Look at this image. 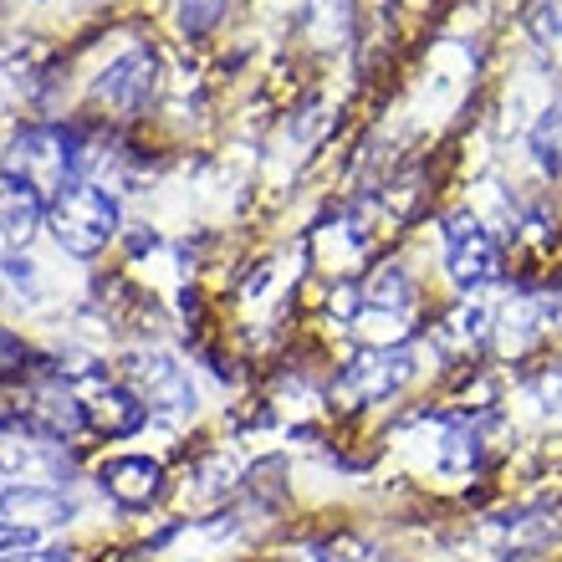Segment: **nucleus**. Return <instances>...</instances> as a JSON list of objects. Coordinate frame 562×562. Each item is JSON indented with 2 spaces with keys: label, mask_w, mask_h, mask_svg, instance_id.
Segmentation results:
<instances>
[{
  "label": "nucleus",
  "mask_w": 562,
  "mask_h": 562,
  "mask_svg": "<svg viewBox=\"0 0 562 562\" xmlns=\"http://www.w3.org/2000/svg\"><path fill=\"white\" fill-rule=\"evenodd\" d=\"M82 164H88V144H82L77 128H26V134L11 138L0 169L11 179H21L26 190H36L46 205H52L61 190L77 184Z\"/></svg>",
  "instance_id": "obj_1"
},
{
  "label": "nucleus",
  "mask_w": 562,
  "mask_h": 562,
  "mask_svg": "<svg viewBox=\"0 0 562 562\" xmlns=\"http://www.w3.org/2000/svg\"><path fill=\"white\" fill-rule=\"evenodd\" d=\"M46 231L57 236V246L67 256H98L108 240L119 236V200L103 190V184H88L77 179L72 190H61L52 205H46Z\"/></svg>",
  "instance_id": "obj_2"
},
{
  "label": "nucleus",
  "mask_w": 562,
  "mask_h": 562,
  "mask_svg": "<svg viewBox=\"0 0 562 562\" xmlns=\"http://www.w3.org/2000/svg\"><path fill=\"white\" fill-rule=\"evenodd\" d=\"M409 379H415V353L409 348H363V353L342 363L333 394L342 404H353V409H369V404L394 400Z\"/></svg>",
  "instance_id": "obj_3"
},
{
  "label": "nucleus",
  "mask_w": 562,
  "mask_h": 562,
  "mask_svg": "<svg viewBox=\"0 0 562 562\" xmlns=\"http://www.w3.org/2000/svg\"><path fill=\"white\" fill-rule=\"evenodd\" d=\"M159 82H164L159 52H154V46H128V52L92 82V103L103 108V113H119V119H138V113L154 108Z\"/></svg>",
  "instance_id": "obj_4"
},
{
  "label": "nucleus",
  "mask_w": 562,
  "mask_h": 562,
  "mask_svg": "<svg viewBox=\"0 0 562 562\" xmlns=\"http://www.w3.org/2000/svg\"><path fill=\"white\" fill-rule=\"evenodd\" d=\"M440 240H445V271H450V281H456L460 292H481V286L496 281V271H502V246H496V236L475 221L471 210L445 215Z\"/></svg>",
  "instance_id": "obj_5"
},
{
  "label": "nucleus",
  "mask_w": 562,
  "mask_h": 562,
  "mask_svg": "<svg viewBox=\"0 0 562 562\" xmlns=\"http://www.w3.org/2000/svg\"><path fill=\"white\" fill-rule=\"evenodd\" d=\"M15 404H21V429L26 435H42V440H77V435H88V419H82V404H77L72 384L21 389Z\"/></svg>",
  "instance_id": "obj_6"
},
{
  "label": "nucleus",
  "mask_w": 562,
  "mask_h": 562,
  "mask_svg": "<svg viewBox=\"0 0 562 562\" xmlns=\"http://www.w3.org/2000/svg\"><path fill=\"white\" fill-rule=\"evenodd\" d=\"M77 404H82V419H88L92 435H108V440L134 435V429L148 419V404L138 400L134 389L108 384V379H98V373H88V379L77 384Z\"/></svg>",
  "instance_id": "obj_7"
},
{
  "label": "nucleus",
  "mask_w": 562,
  "mask_h": 562,
  "mask_svg": "<svg viewBox=\"0 0 562 562\" xmlns=\"http://www.w3.org/2000/svg\"><path fill=\"white\" fill-rule=\"evenodd\" d=\"M98 486H103L108 502H119L123 512H144L164 496V465L148 456H119V460H103L98 471Z\"/></svg>",
  "instance_id": "obj_8"
},
{
  "label": "nucleus",
  "mask_w": 562,
  "mask_h": 562,
  "mask_svg": "<svg viewBox=\"0 0 562 562\" xmlns=\"http://www.w3.org/2000/svg\"><path fill=\"white\" fill-rule=\"evenodd\" d=\"M72 496L46 486H0V521H15V527H57V521H72Z\"/></svg>",
  "instance_id": "obj_9"
},
{
  "label": "nucleus",
  "mask_w": 562,
  "mask_h": 562,
  "mask_svg": "<svg viewBox=\"0 0 562 562\" xmlns=\"http://www.w3.org/2000/svg\"><path fill=\"white\" fill-rule=\"evenodd\" d=\"M46 221V200L36 190H26L21 179H11L0 169V240L5 246H21V240Z\"/></svg>",
  "instance_id": "obj_10"
},
{
  "label": "nucleus",
  "mask_w": 562,
  "mask_h": 562,
  "mask_svg": "<svg viewBox=\"0 0 562 562\" xmlns=\"http://www.w3.org/2000/svg\"><path fill=\"white\" fill-rule=\"evenodd\" d=\"M134 373H138V384H144V389H134V394L144 404H175V409L194 404L190 400V384H184V373H179L169 358H159V353L134 358Z\"/></svg>",
  "instance_id": "obj_11"
},
{
  "label": "nucleus",
  "mask_w": 562,
  "mask_h": 562,
  "mask_svg": "<svg viewBox=\"0 0 562 562\" xmlns=\"http://www.w3.org/2000/svg\"><path fill=\"white\" fill-rule=\"evenodd\" d=\"M419 302L415 292V281L404 277L400 267H384V271H373V281L358 292V307L363 312H394V317H409Z\"/></svg>",
  "instance_id": "obj_12"
},
{
  "label": "nucleus",
  "mask_w": 562,
  "mask_h": 562,
  "mask_svg": "<svg viewBox=\"0 0 562 562\" xmlns=\"http://www.w3.org/2000/svg\"><path fill=\"white\" fill-rule=\"evenodd\" d=\"M527 148H532V159H537V169L548 179H558L562 175V98L558 103L537 119V128H532V138H527Z\"/></svg>",
  "instance_id": "obj_13"
},
{
  "label": "nucleus",
  "mask_w": 562,
  "mask_h": 562,
  "mask_svg": "<svg viewBox=\"0 0 562 562\" xmlns=\"http://www.w3.org/2000/svg\"><path fill=\"white\" fill-rule=\"evenodd\" d=\"M31 369H46V358H36V348H26L11 327H0V384H11Z\"/></svg>",
  "instance_id": "obj_14"
},
{
  "label": "nucleus",
  "mask_w": 562,
  "mask_h": 562,
  "mask_svg": "<svg viewBox=\"0 0 562 562\" xmlns=\"http://www.w3.org/2000/svg\"><path fill=\"white\" fill-rule=\"evenodd\" d=\"M231 0H179V26L184 36H205V31L221 26V15Z\"/></svg>",
  "instance_id": "obj_15"
},
{
  "label": "nucleus",
  "mask_w": 562,
  "mask_h": 562,
  "mask_svg": "<svg viewBox=\"0 0 562 562\" xmlns=\"http://www.w3.org/2000/svg\"><path fill=\"white\" fill-rule=\"evenodd\" d=\"M11 562H77L72 552H61V548H31V552H21V558H11Z\"/></svg>",
  "instance_id": "obj_16"
}]
</instances>
